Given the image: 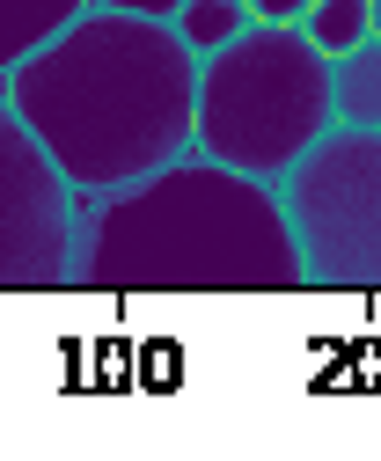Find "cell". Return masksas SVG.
Returning <instances> with one entry per match:
<instances>
[{"label": "cell", "mask_w": 381, "mask_h": 461, "mask_svg": "<svg viewBox=\"0 0 381 461\" xmlns=\"http://www.w3.org/2000/svg\"><path fill=\"white\" fill-rule=\"evenodd\" d=\"M0 88L81 198L125 191L198 147V51L154 15L81 8Z\"/></svg>", "instance_id": "cell-1"}, {"label": "cell", "mask_w": 381, "mask_h": 461, "mask_svg": "<svg viewBox=\"0 0 381 461\" xmlns=\"http://www.w3.org/2000/svg\"><path fill=\"white\" fill-rule=\"evenodd\" d=\"M81 294H308L279 184L184 154L154 176L81 198Z\"/></svg>", "instance_id": "cell-2"}, {"label": "cell", "mask_w": 381, "mask_h": 461, "mask_svg": "<svg viewBox=\"0 0 381 461\" xmlns=\"http://www.w3.org/2000/svg\"><path fill=\"white\" fill-rule=\"evenodd\" d=\"M331 125V51H315L301 23H249L198 59V154L242 176L279 184Z\"/></svg>", "instance_id": "cell-3"}, {"label": "cell", "mask_w": 381, "mask_h": 461, "mask_svg": "<svg viewBox=\"0 0 381 461\" xmlns=\"http://www.w3.org/2000/svg\"><path fill=\"white\" fill-rule=\"evenodd\" d=\"M279 205L315 294H381V125H331L279 176Z\"/></svg>", "instance_id": "cell-4"}, {"label": "cell", "mask_w": 381, "mask_h": 461, "mask_svg": "<svg viewBox=\"0 0 381 461\" xmlns=\"http://www.w3.org/2000/svg\"><path fill=\"white\" fill-rule=\"evenodd\" d=\"M74 235H81V191L0 88V294L74 285Z\"/></svg>", "instance_id": "cell-5"}, {"label": "cell", "mask_w": 381, "mask_h": 461, "mask_svg": "<svg viewBox=\"0 0 381 461\" xmlns=\"http://www.w3.org/2000/svg\"><path fill=\"white\" fill-rule=\"evenodd\" d=\"M81 8H95V0H0V81H8L37 44H51Z\"/></svg>", "instance_id": "cell-6"}, {"label": "cell", "mask_w": 381, "mask_h": 461, "mask_svg": "<svg viewBox=\"0 0 381 461\" xmlns=\"http://www.w3.org/2000/svg\"><path fill=\"white\" fill-rule=\"evenodd\" d=\"M331 110L338 125H381V37L331 59Z\"/></svg>", "instance_id": "cell-7"}, {"label": "cell", "mask_w": 381, "mask_h": 461, "mask_svg": "<svg viewBox=\"0 0 381 461\" xmlns=\"http://www.w3.org/2000/svg\"><path fill=\"white\" fill-rule=\"evenodd\" d=\"M249 23H257L249 0H184V8H177V30H184V44L198 51V59L221 51V44H235Z\"/></svg>", "instance_id": "cell-8"}, {"label": "cell", "mask_w": 381, "mask_h": 461, "mask_svg": "<svg viewBox=\"0 0 381 461\" xmlns=\"http://www.w3.org/2000/svg\"><path fill=\"white\" fill-rule=\"evenodd\" d=\"M301 30H308V44L315 51H352V44H367L374 37V0H315V8L301 15Z\"/></svg>", "instance_id": "cell-9"}, {"label": "cell", "mask_w": 381, "mask_h": 461, "mask_svg": "<svg viewBox=\"0 0 381 461\" xmlns=\"http://www.w3.org/2000/svg\"><path fill=\"white\" fill-rule=\"evenodd\" d=\"M308 8H315V0H249V15H257V23H301Z\"/></svg>", "instance_id": "cell-10"}, {"label": "cell", "mask_w": 381, "mask_h": 461, "mask_svg": "<svg viewBox=\"0 0 381 461\" xmlns=\"http://www.w3.org/2000/svg\"><path fill=\"white\" fill-rule=\"evenodd\" d=\"M95 8H125V15H154V23H177L184 0H95Z\"/></svg>", "instance_id": "cell-11"}, {"label": "cell", "mask_w": 381, "mask_h": 461, "mask_svg": "<svg viewBox=\"0 0 381 461\" xmlns=\"http://www.w3.org/2000/svg\"><path fill=\"white\" fill-rule=\"evenodd\" d=\"M374 37H381V0H374Z\"/></svg>", "instance_id": "cell-12"}]
</instances>
